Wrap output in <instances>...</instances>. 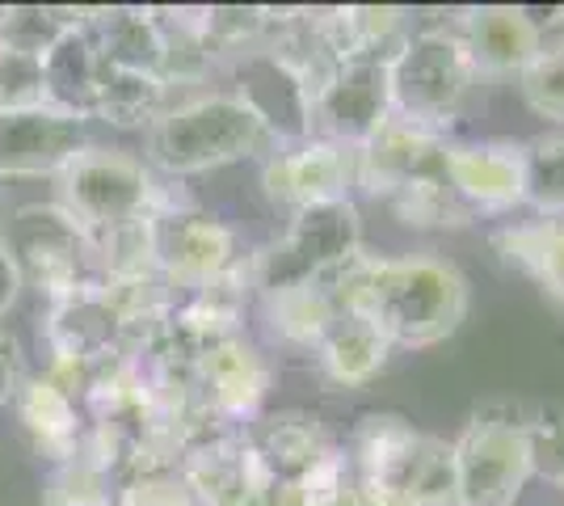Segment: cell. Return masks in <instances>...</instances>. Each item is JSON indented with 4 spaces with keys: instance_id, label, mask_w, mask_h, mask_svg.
<instances>
[{
    "instance_id": "6da1fadb",
    "label": "cell",
    "mask_w": 564,
    "mask_h": 506,
    "mask_svg": "<svg viewBox=\"0 0 564 506\" xmlns=\"http://www.w3.org/2000/svg\"><path fill=\"white\" fill-rule=\"evenodd\" d=\"M321 279L333 288L341 313L367 316L388 346H434L468 316V279L455 262L430 254L371 258L362 249Z\"/></svg>"
},
{
    "instance_id": "7a4b0ae2",
    "label": "cell",
    "mask_w": 564,
    "mask_h": 506,
    "mask_svg": "<svg viewBox=\"0 0 564 506\" xmlns=\"http://www.w3.org/2000/svg\"><path fill=\"white\" fill-rule=\"evenodd\" d=\"M443 157H447V131H430L392 115L358 148V186L376 194L400 224L464 228L476 219V212L451 191Z\"/></svg>"
},
{
    "instance_id": "3957f363",
    "label": "cell",
    "mask_w": 564,
    "mask_h": 506,
    "mask_svg": "<svg viewBox=\"0 0 564 506\" xmlns=\"http://www.w3.org/2000/svg\"><path fill=\"white\" fill-rule=\"evenodd\" d=\"M270 144L261 119L232 94H194L169 101L148 127V165L161 177H189L207 169L245 161Z\"/></svg>"
},
{
    "instance_id": "277c9868",
    "label": "cell",
    "mask_w": 564,
    "mask_h": 506,
    "mask_svg": "<svg viewBox=\"0 0 564 506\" xmlns=\"http://www.w3.org/2000/svg\"><path fill=\"white\" fill-rule=\"evenodd\" d=\"M471 85H476V68L459 30H417L388 60L392 115L430 131H447Z\"/></svg>"
},
{
    "instance_id": "5b68a950",
    "label": "cell",
    "mask_w": 564,
    "mask_h": 506,
    "mask_svg": "<svg viewBox=\"0 0 564 506\" xmlns=\"http://www.w3.org/2000/svg\"><path fill=\"white\" fill-rule=\"evenodd\" d=\"M362 254V219L354 198L316 203L291 216V228L274 245L249 258V288L258 295L282 288H300Z\"/></svg>"
},
{
    "instance_id": "8992f818",
    "label": "cell",
    "mask_w": 564,
    "mask_h": 506,
    "mask_svg": "<svg viewBox=\"0 0 564 506\" xmlns=\"http://www.w3.org/2000/svg\"><path fill=\"white\" fill-rule=\"evenodd\" d=\"M55 182V203L85 228V237H101L118 224H131L152 212L156 169L135 152L89 144Z\"/></svg>"
},
{
    "instance_id": "52a82bcc",
    "label": "cell",
    "mask_w": 564,
    "mask_h": 506,
    "mask_svg": "<svg viewBox=\"0 0 564 506\" xmlns=\"http://www.w3.org/2000/svg\"><path fill=\"white\" fill-rule=\"evenodd\" d=\"M455 506H514L531 469V434L514 413H476L451 443Z\"/></svg>"
},
{
    "instance_id": "ba28073f",
    "label": "cell",
    "mask_w": 564,
    "mask_h": 506,
    "mask_svg": "<svg viewBox=\"0 0 564 506\" xmlns=\"http://www.w3.org/2000/svg\"><path fill=\"white\" fill-rule=\"evenodd\" d=\"M0 245L22 270V283L43 300H64L76 288L97 279L94 245L85 228L59 207V203H30L9 219Z\"/></svg>"
},
{
    "instance_id": "9c48e42d",
    "label": "cell",
    "mask_w": 564,
    "mask_h": 506,
    "mask_svg": "<svg viewBox=\"0 0 564 506\" xmlns=\"http://www.w3.org/2000/svg\"><path fill=\"white\" fill-rule=\"evenodd\" d=\"M392 60V55H388ZM388 60H346L312 94V136L341 148H358L392 119Z\"/></svg>"
},
{
    "instance_id": "30bf717a",
    "label": "cell",
    "mask_w": 564,
    "mask_h": 506,
    "mask_svg": "<svg viewBox=\"0 0 564 506\" xmlns=\"http://www.w3.org/2000/svg\"><path fill=\"white\" fill-rule=\"evenodd\" d=\"M94 144L89 119L59 106L0 110V173L4 177H59Z\"/></svg>"
},
{
    "instance_id": "8fae6325",
    "label": "cell",
    "mask_w": 564,
    "mask_h": 506,
    "mask_svg": "<svg viewBox=\"0 0 564 506\" xmlns=\"http://www.w3.org/2000/svg\"><path fill=\"white\" fill-rule=\"evenodd\" d=\"M152 224H156V266L173 291L207 288L240 262L236 233L224 219L207 216L198 203L152 216Z\"/></svg>"
},
{
    "instance_id": "7c38bea8",
    "label": "cell",
    "mask_w": 564,
    "mask_h": 506,
    "mask_svg": "<svg viewBox=\"0 0 564 506\" xmlns=\"http://www.w3.org/2000/svg\"><path fill=\"white\" fill-rule=\"evenodd\" d=\"M261 186L274 207H291V216L316 203L350 198V186H358V152L316 136L274 148V157L261 169Z\"/></svg>"
},
{
    "instance_id": "4fadbf2b",
    "label": "cell",
    "mask_w": 564,
    "mask_h": 506,
    "mask_svg": "<svg viewBox=\"0 0 564 506\" xmlns=\"http://www.w3.org/2000/svg\"><path fill=\"white\" fill-rule=\"evenodd\" d=\"M232 94L253 110L274 148L312 140V94L274 51H245L232 60Z\"/></svg>"
},
{
    "instance_id": "5bb4252c",
    "label": "cell",
    "mask_w": 564,
    "mask_h": 506,
    "mask_svg": "<svg viewBox=\"0 0 564 506\" xmlns=\"http://www.w3.org/2000/svg\"><path fill=\"white\" fill-rule=\"evenodd\" d=\"M270 363L249 337H228L212 351H203L194 363L198 401L203 410L219 418L224 427L245 431V422H258V410L270 392Z\"/></svg>"
},
{
    "instance_id": "9a60e30c",
    "label": "cell",
    "mask_w": 564,
    "mask_h": 506,
    "mask_svg": "<svg viewBox=\"0 0 564 506\" xmlns=\"http://www.w3.org/2000/svg\"><path fill=\"white\" fill-rule=\"evenodd\" d=\"M451 191L468 203L471 212H510L522 203V144L510 140H480L455 144L447 140L443 157Z\"/></svg>"
},
{
    "instance_id": "2e32d148",
    "label": "cell",
    "mask_w": 564,
    "mask_h": 506,
    "mask_svg": "<svg viewBox=\"0 0 564 506\" xmlns=\"http://www.w3.org/2000/svg\"><path fill=\"white\" fill-rule=\"evenodd\" d=\"M459 39L468 47L476 76L522 73L543 51L540 18H531V9H518V4H480V9H468L464 22H459Z\"/></svg>"
},
{
    "instance_id": "e0dca14e",
    "label": "cell",
    "mask_w": 564,
    "mask_h": 506,
    "mask_svg": "<svg viewBox=\"0 0 564 506\" xmlns=\"http://www.w3.org/2000/svg\"><path fill=\"white\" fill-rule=\"evenodd\" d=\"M13 410L22 418L30 443L43 452L55 464H68L76 460V448H80V434H85V410L80 401L64 392V388L47 380V376H22L18 385V397H13Z\"/></svg>"
},
{
    "instance_id": "ac0fdd59",
    "label": "cell",
    "mask_w": 564,
    "mask_h": 506,
    "mask_svg": "<svg viewBox=\"0 0 564 506\" xmlns=\"http://www.w3.org/2000/svg\"><path fill=\"white\" fill-rule=\"evenodd\" d=\"M97 60L118 73L161 76L165 64V34L152 9H101L89 13Z\"/></svg>"
},
{
    "instance_id": "d6986e66",
    "label": "cell",
    "mask_w": 564,
    "mask_h": 506,
    "mask_svg": "<svg viewBox=\"0 0 564 506\" xmlns=\"http://www.w3.org/2000/svg\"><path fill=\"white\" fill-rule=\"evenodd\" d=\"M261 316L274 342L286 351H312L321 346V337L329 334V325L341 316V304L325 279H312L300 288H282L261 295Z\"/></svg>"
},
{
    "instance_id": "ffe728a7",
    "label": "cell",
    "mask_w": 564,
    "mask_h": 506,
    "mask_svg": "<svg viewBox=\"0 0 564 506\" xmlns=\"http://www.w3.org/2000/svg\"><path fill=\"white\" fill-rule=\"evenodd\" d=\"M43 76H47L51 106L72 110L80 119H94V94H97V76H101V60H97L89 13H85V22L72 25L68 34L43 55Z\"/></svg>"
},
{
    "instance_id": "44dd1931",
    "label": "cell",
    "mask_w": 564,
    "mask_h": 506,
    "mask_svg": "<svg viewBox=\"0 0 564 506\" xmlns=\"http://www.w3.org/2000/svg\"><path fill=\"white\" fill-rule=\"evenodd\" d=\"M392 355L388 337L379 334L367 316L358 313H341L329 325V334L321 337L316 346V363L325 372V380L341 388H358L367 380H376L383 372V363Z\"/></svg>"
},
{
    "instance_id": "7402d4cb",
    "label": "cell",
    "mask_w": 564,
    "mask_h": 506,
    "mask_svg": "<svg viewBox=\"0 0 564 506\" xmlns=\"http://www.w3.org/2000/svg\"><path fill=\"white\" fill-rule=\"evenodd\" d=\"M245 434H249V443H253L258 460L265 464V473H270L279 485L295 482L300 473H307V469L333 448L325 427H321L316 418H307V413L261 418L258 427Z\"/></svg>"
},
{
    "instance_id": "603a6c76",
    "label": "cell",
    "mask_w": 564,
    "mask_h": 506,
    "mask_svg": "<svg viewBox=\"0 0 564 506\" xmlns=\"http://www.w3.org/2000/svg\"><path fill=\"white\" fill-rule=\"evenodd\" d=\"M494 245L522 266L540 288L564 304V216H540L527 224H506L494 237Z\"/></svg>"
},
{
    "instance_id": "cb8c5ba5",
    "label": "cell",
    "mask_w": 564,
    "mask_h": 506,
    "mask_svg": "<svg viewBox=\"0 0 564 506\" xmlns=\"http://www.w3.org/2000/svg\"><path fill=\"white\" fill-rule=\"evenodd\" d=\"M169 101H173V94H169V85L161 76L118 73V68L101 64L94 94V119L110 122V127H152Z\"/></svg>"
},
{
    "instance_id": "d4e9b609",
    "label": "cell",
    "mask_w": 564,
    "mask_h": 506,
    "mask_svg": "<svg viewBox=\"0 0 564 506\" xmlns=\"http://www.w3.org/2000/svg\"><path fill=\"white\" fill-rule=\"evenodd\" d=\"M85 22V13L72 9H51V4H13L0 9V51H18L43 60L72 25Z\"/></svg>"
},
{
    "instance_id": "484cf974",
    "label": "cell",
    "mask_w": 564,
    "mask_h": 506,
    "mask_svg": "<svg viewBox=\"0 0 564 506\" xmlns=\"http://www.w3.org/2000/svg\"><path fill=\"white\" fill-rule=\"evenodd\" d=\"M522 203L540 216H564V136L522 144Z\"/></svg>"
},
{
    "instance_id": "4316f807",
    "label": "cell",
    "mask_w": 564,
    "mask_h": 506,
    "mask_svg": "<svg viewBox=\"0 0 564 506\" xmlns=\"http://www.w3.org/2000/svg\"><path fill=\"white\" fill-rule=\"evenodd\" d=\"M115 506H198L177 464L131 469L115 482Z\"/></svg>"
},
{
    "instance_id": "83f0119b",
    "label": "cell",
    "mask_w": 564,
    "mask_h": 506,
    "mask_svg": "<svg viewBox=\"0 0 564 506\" xmlns=\"http://www.w3.org/2000/svg\"><path fill=\"white\" fill-rule=\"evenodd\" d=\"M522 97L531 110L552 122H564V47H543L522 73Z\"/></svg>"
},
{
    "instance_id": "f1b7e54d",
    "label": "cell",
    "mask_w": 564,
    "mask_h": 506,
    "mask_svg": "<svg viewBox=\"0 0 564 506\" xmlns=\"http://www.w3.org/2000/svg\"><path fill=\"white\" fill-rule=\"evenodd\" d=\"M30 106H51L43 60L0 51V110H30Z\"/></svg>"
},
{
    "instance_id": "f546056e",
    "label": "cell",
    "mask_w": 564,
    "mask_h": 506,
    "mask_svg": "<svg viewBox=\"0 0 564 506\" xmlns=\"http://www.w3.org/2000/svg\"><path fill=\"white\" fill-rule=\"evenodd\" d=\"M527 434H531V469H535V477L564 485V406L531 418Z\"/></svg>"
},
{
    "instance_id": "4dcf8cb0",
    "label": "cell",
    "mask_w": 564,
    "mask_h": 506,
    "mask_svg": "<svg viewBox=\"0 0 564 506\" xmlns=\"http://www.w3.org/2000/svg\"><path fill=\"white\" fill-rule=\"evenodd\" d=\"M18 385H22V355H18V337L0 330V410H4V406H13Z\"/></svg>"
},
{
    "instance_id": "1f68e13d",
    "label": "cell",
    "mask_w": 564,
    "mask_h": 506,
    "mask_svg": "<svg viewBox=\"0 0 564 506\" xmlns=\"http://www.w3.org/2000/svg\"><path fill=\"white\" fill-rule=\"evenodd\" d=\"M22 270H18V262L9 258V249L0 245V321H4V313L18 304V295H22Z\"/></svg>"
},
{
    "instance_id": "d6a6232c",
    "label": "cell",
    "mask_w": 564,
    "mask_h": 506,
    "mask_svg": "<svg viewBox=\"0 0 564 506\" xmlns=\"http://www.w3.org/2000/svg\"><path fill=\"white\" fill-rule=\"evenodd\" d=\"M543 30V47H564V9H552V18L540 22Z\"/></svg>"
},
{
    "instance_id": "836d02e7",
    "label": "cell",
    "mask_w": 564,
    "mask_h": 506,
    "mask_svg": "<svg viewBox=\"0 0 564 506\" xmlns=\"http://www.w3.org/2000/svg\"><path fill=\"white\" fill-rule=\"evenodd\" d=\"M4 186H9V177H4V173H0V194H4Z\"/></svg>"
},
{
    "instance_id": "e575fe53",
    "label": "cell",
    "mask_w": 564,
    "mask_h": 506,
    "mask_svg": "<svg viewBox=\"0 0 564 506\" xmlns=\"http://www.w3.org/2000/svg\"><path fill=\"white\" fill-rule=\"evenodd\" d=\"M0 473H4V460H0Z\"/></svg>"
},
{
    "instance_id": "d590c367",
    "label": "cell",
    "mask_w": 564,
    "mask_h": 506,
    "mask_svg": "<svg viewBox=\"0 0 564 506\" xmlns=\"http://www.w3.org/2000/svg\"><path fill=\"white\" fill-rule=\"evenodd\" d=\"M0 237H4V224H0Z\"/></svg>"
}]
</instances>
